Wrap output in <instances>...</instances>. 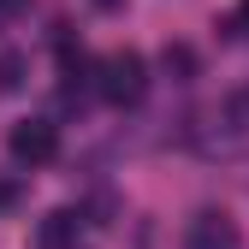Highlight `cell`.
I'll return each mask as SVG.
<instances>
[{"label": "cell", "instance_id": "3", "mask_svg": "<svg viewBox=\"0 0 249 249\" xmlns=\"http://www.w3.org/2000/svg\"><path fill=\"white\" fill-rule=\"evenodd\" d=\"M6 154H12L18 166H48L53 154H59V124L53 119H18L12 137H6Z\"/></svg>", "mask_w": 249, "mask_h": 249}, {"label": "cell", "instance_id": "1", "mask_svg": "<svg viewBox=\"0 0 249 249\" xmlns=\"http://www.w3.org/2000/svg\"><path fill=\"white\" fill-rule=\"evenodd\" d=\"M101 95H107L113 107H137V101L148 95V66H142L137 48H119V53L101 59Z\"/></svg>", "mask_w": 249, "mask_h": 249}, {"label": "cell", "instance_id": "8", "mask_svg": "<svg viewBox=\"0 0 249 249\" xmlns=\"http://www.w3.org/2000/svg\"><path fill=\"white\" fill-rule=\"evenodd\" d=\"M30 12V0H0V24H6V18H24Z\"/></svg>", "mask_w": 249, "mask_h": 249}, {"label": "cell", "instance_id": "7", "mask_svg": "<svg viewBox=\"0 0 249 249\" xmlns=\"http://www.w3.org/2000/svg\"><path fill=\"white\" fill-rule=\"evenodd\" d=\"M18 71H24V59H18V53H6V59H0V89H18V83H24Z\"/></svg>", "mask_w": 249, "mask_h": 249}, {"label": "cell", "instance_id": "4", "mask_svg": "<svg viewBox=\"0 0 249 249\" xmlns=\"http://www.w3.org/2000/svg\"><path fill=\"white\" fill-rule=\"evenodd\" d=\"M184 249H243V237H237V226H231V213L202 208L196 220H190V231H184Z\"/></svg>", "mask_w": 249, "mask_h": 249}, {"label": "cell", "instance_id": "2", "mask_svg": "<svg viewBox=\"0 0 249 249\" xmlns=\"http://www.w3.org/2000/svg\"><path fill=\"white\" fill-rule=\"evenodd\" d=\"M202 148L208 154H237V148H249V89L231 95L226 107H213L208 131H202Z\"/></svg>", "mask_w": 249, "mask_h": 249}, {"label": "cell", "instance_id": "6", "mask_svg": "<svg viewBox=\"0 0 249 249\" xmlns=\"http://www.w3.org/2000/svg\"><path fill=\"white\" fill-rule=\"evenodd\" d=\"M160 59H166V71H178V77H190V71H196V53H190V48H166Z\"/></svg>", "mask_w": 249, "mask_h": 249}, {"label": "cell", "instance_id": "5", "mask_svg": "<svg viewBox=\"0 0 249 249\" xmlns=\"http://www.w3.org/2000/svg\"><path fill=\"white\" fill-rule=\"evenodd\" d=\"M36 249H83V220L71 208H53L48 220L36 226Z\"/></svg>", "mask_w": 249, "mask_h": 249}]
</instances>
